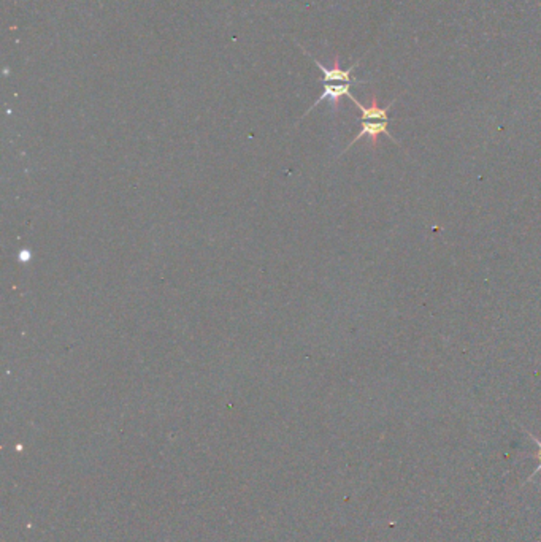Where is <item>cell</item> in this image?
Returning a JSON list of instances; mask_svg holds the SVG:
<instances>
[{
  "mask_svg": "<svg viewBox=\"0 0 541 542\" xmlns=\"http://www.w3.org/2000/svg\"><path fill=\"white\" fill-rule=\"evenodd\" d=\"M351 86L353 84H349V83H324V91H323L321 97H319L318 100L313 103V107L304 114V118H305L308 113L311 112L314 107H318V105L323 103L324 100H329L330 105H332V108H334V110L339 108L340 98L351 97L353 96L351 94Z\"/></svg>",
  "mask_w": 541,
  "mask_h": 542,
  "instance_id": "cell-1",
  "label": "cell"
},
{
  "mask_svg": "<svg viewBox=\"0 0 541 542\" xmlns=\"http://www.w3.org/2000/svg\"><path fill=\"white\" fill-rule=\"evenodd\" d=\"M387 122L389 121H362V129H360V132L356 135V138H354L353 142L348 144V148L345 151H348L349 148H351L353 144H356V142H359V140L362 138V137H369L371 146H373V148L376 146L378 137H380V135H386L387 138H391L394 143H397L394 140V137L391 135V133L387 132Z\"/></svg>",
  "mask_w": 541,
  "mask_h": 542,
  "instance_id": "cell-2",
  "label": "cell"
},
{
  "mask_svg": "<svg viewBox=\"0 0 541 542\" xmlns=\"http://www.w3.org/2000/svg\"><path fill=\"white\" fill-rule=\"evenodd\" d=\"M532 439H533L535 442H537V444H538V449H540V451H538V458H540V466H538V468L541 469V441H538L537 438H535V436H532Z\"/></svg>",
  "mask_w": 541,
  "mask_h": 542,
  "instance_id": "cell-3",
  "label": "cell"
}]
</instances>
